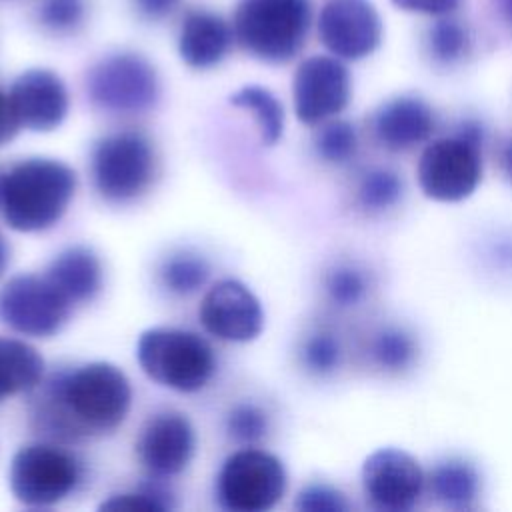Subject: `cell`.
<instances>
[{"label":"cell","instance_id":"obj_39","mask_svg":"<svg viewBox=\"0 0 512 512\" xmlns=\"http://www.w3.org/2000/svg\"><path fill=\"white\" fill-rule=\"evenodd\" d=\"M500 2V12L504 22L512 28V0H498Z\"/></svg>","mask_w":512,"mask_h":512},{"label":"cell","instance_id":"obj_30","mask_svg":"<svg viewBox=\"0 0 512 512\" xmlns=\"http://www.w3.org/2000/svg\"><path fill=\"white\" fill-rule=\"evenodd\" d=\"M172 496L166 488L158 484H146L140 490L134 492H124V494H114L108 500L100 504V510H128V512H162L170 510Z\"/></svg>","mask_w":512,"mask_h":512},{"label":"cell","instance_id":"obj_21","mask_svg":"<svg viewBox=\"0 0 512 512\" xmlns=\"http://www.w3.org/2000/svg\"><path fill=\"white\" fill-rule=\"evenodd\" d=\"M44 374V358L24 340L0 336V402L34 390Z\"/></svg>","mask_w":512,"mask_h":512},{"label":"cell","instance_id":"obj_20","mask_svg":"<svg viewBox=\"0 0 512 512\" xmlns=\"http://www.w3.org/2000/svg\"><path fill=\"white\" fill-rule=\"evenodd\" d=\"M428 496L450 510H468L480 496L478 470L462 458H446L426 472Z\"/></svg>","mask_w":512,"mask_h":512},{"label":"cell","instance_id":"obj_17","mask_svg":"<svg viewBox=\"0 0 512 512\" xmlns=\"http://www.w3.org/2000/svg\"><path fill=\"white\" fill-rule=\"evenodd\" d=\"M434 128V110L418 96H394L372 116L374 138L392 152H406L428 142Z\"/></svg>","mask_w":512,"mask_h":512},{"label":"cell","instance_id":"obj_14","mask_svg":"<svg viewBox=\"0 0 512 512\" xmlns=\"http://www.w3.org/2000/svg\"><path fill=\"white\" fill-rule=\"evenodd\" d=\"M204 330L226 342H250L264 328V312L254 292L234 278L208 288L198 308Z\"/></svg>","mask_w":512,"mask_h":512},{"label":"cell","instance_id":"obj_23","mask_svg":"<svg viewBox=\"0 0 512 512\" xmlns=\"http://www.w3.org/2000/svg\"><path fill=\"white\" fill-rule=\"evenodd\" d=\"M232 106L250 110L264 144L272 146L282 138L284 132V108L280 100L262 86H244L230 98Z\"/></svg>","mask_w":512,"mask_h":512},{"label":"cell","instance_id":"obj_26","mask_svg":"<svg viewBox=\"0 0 512 512\" xmlns=\"http://www.w3.org/2000/svg\"><path fill=\"white\" fill-rule=\"evenodd\" d=\"M210 278V264L204 256L194 252H176L160 266L162 284L180 296L194 294Z\"/></svg>","mask_w":512,"mask_h":512},{"label":"cell","instance_id":"obj_38","mask_svg":"<svg viewBox=\"0 0 512 512\" xmlns=\"http://www.w3.org/2000/svg\"><path fill=\"white\" fill-rule=\"evenodd\" d=\"M8 262H10V246H8L6 238L0 234V276L4 274Z\"/></svg>","mask_w":512,"mask_h":512},{"label":"cell","instance_id":"obj_4","mask_svg":"<svg viewBox=\"0 0 512 512\" xmlns=\"http://www.w3.org/2000/svg\"><path fill=\"white\" fill-rule=\"evenodd\" d=\"M482 140V126L474 120H464L450 136L430 140L416 166L424 196L436 202L472 196L482 180Z\"/></svg>","mask_w":512,"mask_h":512},{"label":"cell","instance_id":"obj_29","mask_svg":"<svg viewBox=\"0 0 512 512\" xmlns=\"http://www.w3.org/2000/svg\"><path fill=\"white\" fill-rule=\"evenodd\" d=\"M342 358L340 340L326 330L310 334L302 344V364L308 372L316 376H326L334 372Z\"/></svg>","mask_w":512,"mask_h":512},{"label":"cell","instance_id":"obj_32","mask_svg":"<svg viewBox=\"0 0 512 512\" xmlns=\"http://www.w3.org/2000/svg\"><path fill=\"white\" fill-rule=\"evenodd\" d=\"M226 430L230 438L242 444H250L260 440L268 430V416L266 412L256 404H236L228 418H226Z\"/></svg>","mask_w":512,"mask_h":512},{"label":"cell","instance_id":"obj_2","mask_svg":"<svg viewBox=\"0 0 512 512\" xmlns=\"http://www.w3.org/2000/svg\"><path fill=\"white\" fill-rule=\"evenodd\" d=\"M76 172L54 158H26L0 168V212L16 232L52 228L76 192Z\"/></svg>","mask_w":512,"mask_h":512},{"label":"cell","instance_id":"obj_15","mask_svg":"<svg viewBox=\"0 0 512 512\" xmlns=\"http://www.w3.org/2000/svg\"><path fill=\"white\" fill-rule=\"evenodd\" d=\"M12 110L20 128L32 132H50L58 128L70 106L68 90L62 78L46 68H32L22 72L8 92Z\"/></svg>","mask_w":512,"mask_h":512},{"label":"cell","instance_id":"obj_35","mask_svg":"<svg viewBox=\"0 0 512 512\" xmlns=\"http://www.w3.org/2000/svg\"><path fill=\"white\" fill-rule=\"evenodd\" d=\"M178 4L180 0H132L136 14L148 22L168 18L178 8Z\"/></svg>","mask_w":512,"mask_h":512},{"label":"cell","instance_id":"obj_9","mask_svg":"<svg viewBox=\"0 0 512 512\" xmlns=\"http://www.w3.org/2000/svg\"><path fill=\"white\" fill-rule=\"evenodd\" d=\"M86 92L106 112L138 114L156 104L160 84L154 66L144 56L114 52L90 68Z\"/></svg>","mask_w":512,"mask_h":512},{"label":"cell","instance_id":"obj_10","mask_svg":"<svg viewBox=\"0 0 512 512\" xmlns=\"http://www.w3.org/2000/svg\"><path fill=\"white\" fill-rule=\"evenodd\" d=\"M72 302L44 274H16L0 288V320L14 332L48 338L60 332Z\"/></svg>","mask_w":512,"mask_h":512},{"label":"cell","instance_id":"obj_12","mask_svg":"<svg viewBox=\"0 0 512 512\" xmlns=\"http://www.w3.org/2000/svg\"><path fill=\"white\" fill-rule=\"evenodd\" d=\"M350 94V72L336 56H310L294 72V112L302 124L314 126L336 118L348 106Z\"/></svg>","mask_w":512,"mask_h":512},{"label":"cell","instance_id":"obj_34","mask_svg":"<svg viewBox=\"0 0 512 512\" xmlns=\"http://www.w3.org/2000/svg\"><path fill=\"white\" fill-rule=\"evenodd\" d=\"M462 0H392V4L404 12L426 14V16H450Z\"/></svg>","mask_w":512,"mask_h":512},{"label":"cell","instance_id":"obj_7","mask_svg":"<svg viewBox=\"0 0 512 512\" xmlns=\"http://www.w3.org/2000/svg\"><path fill=\"white\" fill-rule=\"evenodd\" d=\"M288 476L278 456L244 448L230 454L216 480V496L230 512H266L286 494Z\"/></svg>","mask_w":512,"mask_h":512},{"label":"cell","instance_id":"obj_8","mask_svg":"<svg viewBox=\"0 0 512 512\" xmlns=\"http://www.w3.org/2000/svg\"><path fill=\"white\" fill-rule=\"evenodd\" d=\"M10 490L24 506H52L70 496L82 480V466L68 450L34 442L22 446L10 462Z\"/></svg>","mask_w":512,"mask_h":512},{"label":"cell","instance_id":"obj_37","mask_svg":"<svg viewBox=\"0 0 512 512\" xmlns=\"http://www.w3.org/2000/svg\"><path fill=\"white\" fill-rule=\"evenodd\" d=\"M500 166H502L504 176L512 182V140L506 142L500 150Z\"/></svg>","mask_w":512,"mask_h":512},{"label":"cell","instance_id":"obj_19","mask_svg":"<svg viewBox=\"0 0 512 512\" xmlns=\"http://www.w3.org/2000/svg\"><path fill=\"white\" fill-rule=\"evenodd\" d=\"M46 276L72 302H90L102 288V262L98 254L82 244L68 246L48 266Z\"/></svg>","mask_w":512,"mask_h":512},{"label":"cell","instance_id":"obj_13","mask_svg":"<svg viewBox=\"0 0 512 512\" xmlns=\"http://www.w3.org/2000/svg\"><path fill=\"white\" fill-rule=\"evenodd\" d=\"M322 46L340 60H362L382 40V20L370 0H328L318 16Z\"/></svg>","mask_w":512,"mask_h":512},{"label":"cell","instance_id":"obj_24","mask_svg":"<svg viewBox=\"0 0 512 512\" xmlns=\"http://www.w3.org/2000/svg\"><path fill=\"white\" fill-rule=\"evenodd\" d=\"M426 50L440 66L462 62L470 52L468 28L450 16H440L426 32Z\"/></svg>","mask_w":512,"mask_h":512},{"label":"cell","instance_id":"obj_33","mask_svg":"<svg viewBox=\"0 0 512 512\" xmlns=\"http://www.w3.org/2000/svg\"><path fill=\"white\" fill-rule=\"evenodd\" d=\"M294 506L302 512H344L348 502L344 494L328 484H308L296 496Z\"/></svg>","mask_w":512,"mask_h":512},{"label":"cell","instance_id":"obj_25","mask_svg":"<svg viewBox=\"0 0 512 512\" xmlns=\"http://www.w3.org/2000/svg\"><path fill=\"white\" fill-rule=\"evenodd\" d=\"M404 196V182L400 174L390 168H372L362 174L356 200L362 210L370 214H380L394 208Z\"/></svg>","mask_w":512,"mask_h":512},{"label":"cell","instance_id":"obj_36","mask_svg":"<svg viewBox=\"0 0 512 512\" xmlns=\"http://www.w3.org/2000/svg\"><path fill=\"white\" fill-rule=\"evenodd\" d=\"M20 130V122L12 110L8 94L0 92V146L8 144L16 132Z\"/></svg>","mask_w":512,"mask_h":512},{"label":"cell","instance_id":"obj_6","mask_svg":"<svg viewBox=\"0 0 512 512\" xmlns=\"http://www.w3.org/2000/svg\"><path fill=\"white\" fill-rule=\"evenodd\" d=\"M90 168L98 194L108 202L126 204L150 188L156 152L142 132H112L94 144Z\"/></svg>","mask_w":512,"mask_h":512},{"label":"cell","instance_id":"obj_22","mask_svg":"<svg viewBox=\"0 0 512 512\" xmlns=\"http://www.w3.org/2000/svg\"><path fill=\"white\" fill-rule=\"evenodd\" d=\"M368 354L372 364L382 372L400 374L416 362L418 344L416 338L406 328L388 324L380 326L372 334Z\"/></svg>","mask_w":512,"mask_h":512},{"label":"cell","instance_id":"obj_27","mask_svg":"<svg viewBox=\"0 0 512 512\" xmlns=\"http://www.w3.org/2000/svg\"><path fill=\"white\" fill-rule=\"evenodd\" d=\"M326 294L330 302L338 308H354L358 306L370 290V276L358 264L342 262L330 268L326 274Z\"/></svg>","mask_w":512,"mask_h":512},{"label":"cell","instance_id":"obj_11","mask_svg":"<svg viewBox=\"0 0 512 512\" xmlns=\"http://www.w3.org/2000/svg\"><path fill=\"white\" fill-rule=\"evenodd\" d=\"M366 500L382 512L412 510L426 492V472L402 448H378L362 464Z\"/></svg>","mask_w":512,"mask_h":512},{"label":"cell","instance_id":"obj_3","mask_svg":"<svg viewBox=\"0 0 512 512\" xmlns=\"http://www.w3.org/2000/svg\"><path fill=\"white\" fill-rule=\"evenodd\" d=\"M312 26L310 0H240L232 32L242 50L266 64L290 62Z\"/></svg>","mask_w":512,"mask_h":512},{"label":"cell","instance_id":"obj_28","mask_svg":"<svg viewBox=\"0 0 512 512\" xmlns=\"http://www.w3.org/2000/svg\"><path fill=\"white\" fill-rule=\"evenodd\" d=\"M314 148L324 162L344 164L358 148L356 128L346 120H326L314 138Z\"/></svg>","mask_w":512,"mask_h":512},{"label":"cell","instance_id":"obj_18","mask_svg":"<svg viewBox=\"0 0 512 512\" xmlns=\"http://www.w3.org/2000/svg\"><path fill=\"white\" fill-rule=\"evenodd\" d=\"M230 24L208 10H190L180 28L178 52L190 68H212L226 56L232 44Z\"/></svg>","mask_w":512,"mask_h":512},{"label":"cell","instance_id":"obj_5","mask_svg":"<svg viewBox=\"0 0 512 512\" xmlns=\"http://www.w3.org/2000/svg\"><path fill=\"white\" fill-rule=\"evenodd\" d=\"M136 358L150 380L176 392L202 390L216 370V356L208 340L184 328L144 330L136 344Z\"/></svg>","mask_w":512,"mask_h":512},{"label":"cell","instance_id":"obj_31","mask_svg":"<svg viewBox=\"0 0 512 512\" xmlns=\"http://www.w3.org/2000/svg\"><path fill=\"white\" fill-rule=\"evenodd\" d=\"M38 22L54 34H70L84 22V4L80 0H42Z\"/></svg>","mask_w":512,"mask_h":512},{"label":"cell","instance_id":"obj_16","mask_svg":"<svg viewBox=\"0 0 512 512\" xmlns=\"http://www.w3.org/2000/svg\"><path fill=\"white\" fill-rule=\"evenodd\" d=\"M140 462L156 476L180 474L192 460L196 436L190 420L180 412L154 414L138 438Z\"/></svg>","mask_w":512,"mask_h":512},{"label":"cell","instance_id":"obj_1","mask_svg":"<svg viewBox=\"0 0 512 512\" xmlns=\"http://www.w3.org/2000/svg\"><path fill=\"white\" fill-rule=\"evenodd\" d=\"M132 386L110 362H88L52 376L40 404V426L56 436L110 432L128 416Z\"/></svg>","mask_w":512,"mask_h":512}]
</instances>
